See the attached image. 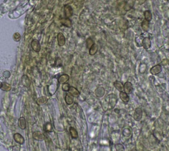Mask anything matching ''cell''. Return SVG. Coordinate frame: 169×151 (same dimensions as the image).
<instances>
[{
  "label": "cell",
  "mask_w": 169,
  "mask_h": 151,
  "mask_svg": "<svg viewBox=\"0 0 169 151\" xmlns=\"http://www.w3.org/2000/svg\"><path fill=\"white\" fill-rule=\"evenodd\" d=\"M141 28L144 32H147L149 29V22L147 21V20H143L141 23Z\"/></svg>",
  "instance_id": "cell-11"
},
{
  "label": "cell",
  "mask_w": 169,
  "mask_h": 151,
  "mask_svg": "<svg viewBox=\"0 0 169 151\" xmlns=\"http://www.w3.org/2000/svg\"><path fill=\"white\" fill-rule=\"evenodd\" d=\"M61 23L63 25L67 27H71L72 25V22L69 18H64L61 19Z\"/></svg>",
  "instance_id": "cell-13"
},
{
  "label": "cell",
  "mask_w": 169,
  "mask_h": 151,
  "mask_svg": "<svg viewBox=\"0 0 169 151\" xmlns=\"http://www.w3.org/2000/svg\"><path fill=\"white\" fill-rule=\"evenodd\" d=\"M142 46L145 49H149L151 46V41L149 37L143 38L142 41Z\"/></svg>",
  "instance_id": "cell-6"
},
{
  "label": "cell",
  "mask_w": 169,
  "mask_h": 151,
  "mask_svg": "<svg viewBox=\"0 0 169 151\" xmlns=\"http://www.w3.org/2000/svg\"><path fill=\"white\" fill-rule=\"evenodd\" d=\"M115 148L116 151H125V148L123 145L120 143H118L115 145Z\"/></svg>",
  "instance_id": "cell-23"
},
{
  "label": "cell",
  "mask_w": 169,
  "mask_h": 151,
  "mask_svg": "<svg viewBox=\"0 0 169 151\" xmlns=\"http://www.w3.org/2000/svg\"><path fill=\"white\" fill-rule=\"evenodd\" d=\"M122 134H123V135L124 136V137H130L131 134V132L130 129L126 128L123 130Z\"/></svg>",
  "instance_id": "cell-21"
},
{
  "label": "cell",
  "mask_w": 169,
  "mask_h": 151,
  "mask_svg": "<svg viewBox=\"0 0 169 151\" xmlns=\"http://www.w3.org/2000/svg\"><path fill=\"white\" fill-rule=\"evenodd\" d=\"M17 134V136H18L19 138H17V137L15 136V140H17V142H19V143H23V142H24V139H23V138L22 137L21 135H20L19 134Z\"/></svg>",
  "instance_id": "cell-24"
},
{
  "label": "cell",
  "mask_w": 169,
  "mask_h": 151,
  "mask_svg": "<svg viewBox=\"0 0 169 151\" xmlns=\"http://www.w3.org/2000/svg\"><path fill=\"white\" fill-rule=\"evenodd\" d=\"M114 86L116 88V90L120 91V92H123V84L120 81H115L114 82Z\"/></svg>",
  "instance_id": "cell-12"
},
{
  "label": "cell",
  "mask_w": 169,
  "mask_h": 151,
  "mask_svg": "<svg viewBox=\"0 0 169 151\" xmlns=\"http://www.w3.org/2000/svg\"><path fill=\"white\" fill-rule=\"evenodd\" d=\"M106 101L107 104L109 105L110 108L112 109L115 107V105L117 104V96L115 94H113V93L108 95L106 98Z\"/></svg>",
  "instance_id": "cell-1"
},
{
  "label": "cell",
  "mask_w": 169,
  "mask_h": 151,
  "mask_svg": "<svg viewBox=\"0 0 169 151\" xmlns=\"http://www.w3.org/2000/svg\"><path fill=\"white\" fill-rule=\"evenodd\" d=\"M69 88H70V86H69V85L68 84H67V83H65V84H63L62 90H64V91H65V92H68L69 90Z\"/></svg>",
  "instance_id": "cell-25"
},
{
  "label": "cell",
  "mask_w": 169,
  "mask_h": 151,
  "mask_svg": "<svg viewBox=\"0 0 169 151\" xmlns=\"http://www.w3.org/2000/svg\"><path fill=\"white\" fill-rule=\"evenodd\" d=\"M162 72V66L160 64H157L156 66H154L150 70V72L153 75H157Z\"/></svg>",
  "instance_id": "cell-5"
},
{
  "label": "cell",
  "mask_w": 169,
  "mask_h": 151,
  "mask_svg": "<svg viewBox=\"0 0 169 151\" xmlns=\"http://www.w3.org/2000/svg\"><path fill=\"white\" fill-rule=\"evenodd\" d=\"M65 100H66V102L67 103V104H68V105H71V104H72L73 103L74 99H73V97H72V96L67 94L66 95V98H65Z\"/></svg>",
  "instance_id": "cell-20"
},
{
  "label": "cell",
  "mask_w": 169,
  "mask_h": 151,
  "mask_svg": "<svg viewBox=\"0 0 169 151\" xmlns=\"http://www.w3.org/2000/svg\"><path fill=\"white\" fill-rule=\"evenodd\" d=\"M64 13L66 18H69L73 15V9L69 5H66L64 6Z\"/></svg>",
  "instance_id": "cell-3"
},
{
  "label": "cell",
  "mask_w": 169,
  "mask_h": 151,
  "mask_svg": "<svg viewBox=\"0 0 169 151\" xmlns=\"http://www.w3.org/2000/svg\"><path fill=\"white\" fill-rule=\"evenodd\" d=\"M69 79V77L68 75L63 74L59 78L58 82H59V83H61V84H65V83L68 81Z\"/></svg>",
  "instance_id": "cell-15"
},
{
  "label": "cell",
  "mask_w": 169,
  "mask_h": 151,
  "mask_svg": "<svg viewBox=\"0 0 169 151\" xmlns=\"http://www.w3.org/2000/svg\"><path fill=\"white\" fill-rule=\"evenodd\" d=\"M133 85L130 82H126L123 85V92L127 94H130L132 92Z\"/></svg>",
  "instance_id": "cell-4"
},
{
  "label": "cell",
  "mask_w": 169,
  "mask_h": 151,
  "mask_svg": "<svg viewBox=\"0 0 169 151\" xmlns=\"http://www.w3.org/2000/svg\"><path fill=\"white\" fill-rule=\"evenodd\" d=\"M142 117H143V111L140 107H137L134 112V119L136 121H139L142 119Z\"/></svg>",
  "instance_id": "cell-2"
},
{
  "label": "cell",
  "mask_w": 169,
  "mask_h": 151,
  "mask_svg": "<svg viewBox=\"0 0 169 151\" xmlns=\"http://www.w3.org/2000/svg\"><path fill=\"white\" fill-rule=\"evenodd\" d=\"M144 17H145V20L150 22L152 20V13L149 10H147L144 12Z\"/></svg>",
  "instance_id": "cell-16"
},
{
  "label": "cell",
  "mask_w": 169,
  "mask_h": 151,
  "mask_svg": "<svg viewBox=\"0 0 169 151\" xmlns=\"http://www.w3.org/2000/svg\"><path fill=\"white\" fill-rule=\"evenodd\" d=\"M98 51V46L97 44H94L89 49V54L91 55V56H93Z\"/></svg>",
  "instance_id": "cell-17"
},
{
  "label": "cell",
  "mask_w": 169,
  "mask_h": 151,
  "mask_svg": "<svg viewBox=\"0 0 169 151\" xmlns=\"http://www.w3.org/2000/svg\"><path fill=\"white\" fill-rule=\"evenodd\" d=\"M69 132H70V134L72 138H73V139H77V138L78 137V133L75 128L70 127V129H69Z\"/></svg>",
  "instance_id": "cell-18"
},
{
  "label": "cell",
  "mask_w": 169,
  "mask_h": 151,
  "mask_svg": "<svg viewBox=\"0 0 169 151\" xmlns=\"http://www.w3.org/2000/svg\"><path fill=\"white\" fill-rule=\"evenodd\" d=\"M133 6H134V2H133L132 0H130V1L125 5V6H124L123 9H125V11H129V10H130V9L132 8Z\"/></svg>",
  "instance_id": "cell-19"
},
{
  "label": "cell",
  "mask_w": 169,
  "mask_h": 151,
  "mask_svg": "<svg viewBox=\"0 0 169 151\" xmlns=\"http://www.w3.org/2000/svg\"><path fill=\"white\" fill-rule=\"evenodd\" d=\"M169 64V60L168 59H164L163 61L161 62L160 65L161 66H166V65H168Z\"/></svg>",
  "instance_id": "cell-26"
},
{
  "label": "cell",
  "mask_w": 169,
  "mask_h": 151,
  "mask_svg": "<svg viewBox=\"0 0 169 151\" xmlns=\"http://www.w3.org/2000/svg\"><path fill=\"white\" fill-rule=\"evenodd\" d=\"M120 98L123 102L126 103V104L129 102V101H130V97L128 96V94L125 93L123 91L120 92Z\"/></svg>",
  "instance_id": "cell-9"
},
{
  "label": "cell",
  "mask_w": 169,
  "mask_h": 151,
  "mask_svg": "<svg viewBox=\"0 0 169 151\" xmlns=\"http://www.w3.org/2000/svg\"><path fill=\"white\" fill-rule=\"evenodd\" d=\"M94 93H95V95L98 98H102V97L104 96V93H105V90L102 87H99L96 89Z\"/></svg>",
  "instance_id": "cell-8"
},
{
  "label": "cell",
  "mask_w": 169,
  "mask_h": 151,
  "mask_svg": "<svg viewBox=\"0 0 169 151\" xmlns=\"http://www.w3.org/2000/svg\"><path fill=\"white\" fill-rule=\"evenodd\" d=\"M69 93H70V94L72 95V96L73 97H76L77 98V97H79V95H80L79 91L74 87H70V88L69 90Z\"/></svg>",
  "instance_id": "cell-14"
},
{
  "label": "cell",
  "mask_w": 169,
  "mask_h": 151,
  "mask_svg": "<svg viewBox=\"0 0 169 151\" xmlns=\"http://www.w3.org/2000/svg\"><path fill=\"white\" fill-rule=\"evenodd\" d=\"M58 42L59 46H63L66 43V38L64 34L59 33L58 35Z\"/></svg>",
  "instance_id": "cell-7"
},
{
  "label": "cell",
  "mask_w": 169,
  "mask_h": 151,
  "mask_svg": "<svg viewBox=\"0 0 169 151\" xmlns=\"http://www.w3.org/2000/svg\"><path fill=\"white\" fill-rule=\"evenodd\" d=\"M94 44V41L91 38H88L87 39V41H86V44H87V49H90L93 44Z\"/></svg>",
  "instance_id": "cell-22"
},
{
  "label": "cell",
  "mask_w": 169,
  "mask_h": 151,
  "mask_svg": "<svg viewBox=\"0 0 169 151\" xmlns=\"http://www.w3.org/2000/svg\"><path fill=\"white\" fill-rule=\"evenodd\" d=\"M46 126L48 127L47 129H46V131H52V125L50 123L46 124Z\"/></svg>",
  "instance_id": "cell-27"
},
{
  "label": "cell",
  "mask_w": 169,
  "mask_h": 151,
  "mask_svg": "<svg viewBox=\"0 0 169 151\" xmlns=\"http://www.w3.org/2000/svg\"><path fill=\"white\" fill-rule=\"evenodd\" d=\"M31 46H32V49L36 52H39L40 49V46L37 40H33L31 43Z\"/></svg>",
  "instance_id": "cell-10"
}]
</instances>
